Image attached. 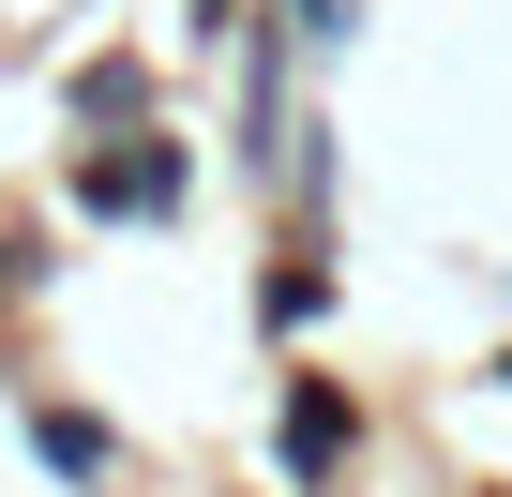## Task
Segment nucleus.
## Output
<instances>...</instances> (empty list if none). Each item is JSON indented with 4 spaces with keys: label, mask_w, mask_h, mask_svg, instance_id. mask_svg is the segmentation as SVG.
Returning <instances> with one entry per match:
<instances>
[{
    "label": "nucleus",
    "mask_w": 512,
    "mask_h": 497,
    "mask_svg": "<svg viewBox=\"0 0 512 497\" xmlns=\"http://www.w3.org/2000/svg\"><path fill=\"white\" fill-rule=\"evenodd\" d=\"M76 196H91V211H166V196H181V166H166V151H121V166L91 151V166H76Z\"/></svg>",
    "instance_id": "1"
},
{
    "label": "nucleus",
    "mask_w": 512,
    "mask_h": 497,
    "mask_svg": "<svg viewBox=\"0 0 512 497\" xmlns=\"http://www.w3.org/2000/svg\"><path fill=\"white\" fill-rule=\"evenodd\" d=\"M31 437H46V467H61V482H106V422H76V407H46Z\"/></svg>",
    "instance_id": "2"
},
{
    "label": "nucleus",
    "mask_w": 512,
    "mask_h": 497,
    "mask_svg": "<svg viewBox=\"0 0 512 497\" xmlns=\"http://www.w3.org/2000/svg\"><path fill=\"white\" fill-rule=\"evenodd\" d=\"M332 452H347V407L302 392V407H287V467H332Z\"/></svg>",
    "instance_id": "3"
}]
</instances>
